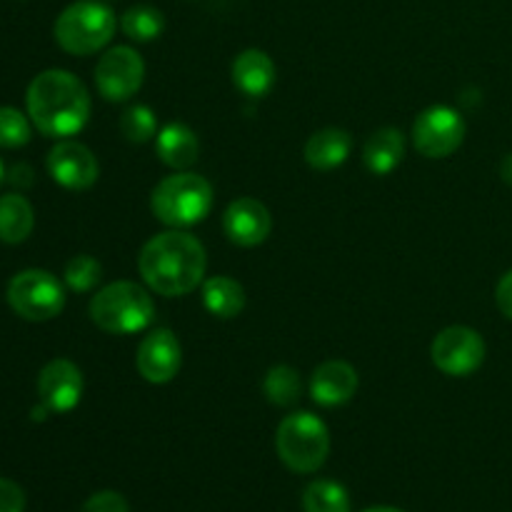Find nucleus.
Instances as JSON below:
<instances>
[{
	"label": "nucleus",
	"mask_w": 512,
	"mask_h": 512,
	"mask_svg": "<svg viewBox=\"0 0 512 512\" xmlns=\"http://www.w3.org/2000/svg\"><path fill=\"white\" fill-rule=\"evenodd\" d=\"M208 255L195 235L183 230H165L143 245L138 270L145 285L165 298L188 295L203 283Z\"/></svg>",
	"instance_id": "nucleus-1"
},
{
	"label": "nucleus",
	"mask_w": 512,
	"mask_h": 512,
	"mask_svg": "<svg viewBox=\"0 0 512 512\" xmlns=\"http://www.w3.org/2000/svg\"><path fill=\"white\" fill-rule=\"evenodd\" d=\"M30 123L48 138H70L80 133L90 118V95L78 75L68 70H43L25 93Z\"/></svg>",
	"instance_id": "nucleus-2"
},
{
	"label": "nucleus",
	"mask_w": 512,
	"mask_h": 512,
	"mask_svg": "<svg viewBox=\"0 0 512 512\" xmlns=\"http://www.w3.org/2000/svg\"><path fill=\"white\" fill-rule=\"evenodd\" d=\"M90 320L113 335L143 333L155 320V303L145 288L130 280L105 285L90 300Z\"/></svg>",
	"instance_id": "nucleus-3"
},
{
	"label": "nucleus",
	"mask_w": 512,
	"mask_h": 512,
	"mask_svg": "<svg viewBox=\"0 0 512 512\" xmlns=\"http://www.w3.org/2000/svg\"><path fill=\"white\" fill-rule=\"evenodd\" d=\"M213 208V185L198 173L180 170L155 185L150 210L160 223L170 228H190L208 218Z\"/></svg>",
	"instance_id": "nucleus-4"
},
{
	"label": "nucleus",
	"mask_w": 512,
	"mask_h": 512,
	"mask_svg": "<svg viewBox=\"0 0 512 512\" xmlns=\"http://www.w3.org/2000/svg\"><path fill=\"white\" fill-rule=\"evenodd\" d=\"M275 450L285 468L293 473H315L323 468L330 455V433L318 415L300 410L283 418V423L278 425Z\"/></svg>",
	"instance_id": "nucleus-5"
},
{
	"label": "nucleus",
	"mask_w": 512,
	"mask_h": 512,
	"mask_svg": "<svg viewBox=\"0 0 512 512\" xmlns=\"http://www.w3.org/2000/svg\"><path fill=\"white\" fill-rule=\"evenodd\" d=\"M118 20L108 5L98 0H78L55 20V40L70 55H93L113 40Z\"/></svg>",
	"instance_id": "nucleus-6"
},
{
	"label": "nucleus",
	"mask_w": 512,
	"mask_h": 512,
	"mask_svg": "<svg viewBox=\"0 0 512 512\" xmlns=\"http://www.w3.org/2000/svg\"><path fill=\"white\" fill-rule=\"evenodd\" d=\"M8 305L30 323L53 320L65 308L63 283L48 270H23L8 283Z\"/></svg>",
	"instance_id": "nucleus-7"
},
{
	"label": "nucleus",
	"mask_w": 512,
	"mask_h": 512,
	"mask_svg": "<svg viewBox=\"0 0 512 512\" xmlns=\"http://www.w3.org/2000/svg\"><path fill=\"white\" fill-rule=\"evenodd\" d=\"M430 358L440 373L450 378H465L483 365L485 340L478 330L468 325H450L435 335L430 345Z\"/></svg>",
	"instance_id": "nucleus-8"
},
{
	"label": "nucleus",
	"mask_w": 512,
	"mask_h": 512,
	"mask_svg": "<svg viewBox=\"0 0 512 512\" xmlns=\"http://www.w3.org/2000/svg\"><path fill=\"white\" fill-rule=\"evenodd\" d=\"M465 120L448 105L425 108L413 123V145L425 158H448L463 145Z\"/></svg>",
	"instance_id": "nucleus-9"
},
{
	"label": "nucleus",
	"mask_w": 512,
	"mask_h": 512,
	"mask_svg": "<svg viewBox=\"0 0 512 512\" xmlns=\"http://www.w3.org/2000/svg\"><path fill=\"white\" fill-rule=\"evenodd\" d=\"M145 78V63L138 55V50L128 45L110 48L108 53L100 55L95 65V85L100 95L110 103H123L130 100L140 90Z\"/></svg>",
	"instance_id": "nucleus-10"
},
{
	"label": "nucleus",
	"mask_w": 512,
	"mask_h": 512,
	"mask_svg": "<svg viewBox=\"0 0 512 512\" xmlns=\"http://www.w3.org/2000/svg\"><path fill=\"white\" fill-rule=\"evenodd\" d=\"M180 363H183V348L173 330L155 328L140 340L138 353H135V368L148 383H170L180 373Z\"/></svg>",
	"instance_id": "nucleus-11"
},
{
	"label": "nucleus",
	"mask_w": 512,
	"mask_h": 512,
	"mask_svg": "<svg viewBox=\"0 0 512 512\" xmlns=\"http://www.w3.org/2000/svg\"><path fill=\"white\" fill-rule=\"evenodd\" d=\"M45 165H48L50 178L63 185L65 190L93 188L100 175V165L93 150L75 140H60L58 145H53Z\"/></svg>",
	"instance_id": "nucleus-12"
},
{
	"label": "nucleus",
	"mask_w": 512,
	"mask_h": 512,
	"mask_svg": "<svg viewBox=\"0 0 512 512\" xmlns=\"http://www.w3.org/2000/svg\"><path fill=\"white\" fill-rule=\"evenodd\" d=\"M38 395L40 403L50 413H70V410L78 408L80 398H83V373L78 370V365L65 358L50 360L40 370Z\"/></svg>",
	"instance_id": "nucleus-13"
},
{
	"label": "nucleus",
	"mask_w": 512,
	"mask_h": 512,
	"mask_svg": "<svg viewBox=\"0 0 512 512\" xmlns=\"http://www.w3.org/2000/svg\"><path fill=\"white\" fill-rule=\"evenodd\" d=\"M223 230L230 243L240 248H255L265 243L273 230V218L270 210L255 198H238L225 208Z\"/></svg>",
	"instance_id": "nucleus-14"
},
{
	"label": "nucleus",
	"mask_w": 512,
	"mask_h": 512,
	"mask_svg": "<svg viewBox=\"0 0 512 512\" xmlns=\"http://www.w3.org/2000/svg\"><path fill=\"white\" fill-rule=\"evenodd\" d=\"M358 370L345 360H328L318 365L310 378V395L323 408H338L358 393Z\"/></svg>",
	"instance_id": "nucleus-15"
},
{
	"label": "nucleus",
	"mask_w": 512,
	"mask_h": 512,
	"mask_svg": "<svg viewBox=\"0 0 512 512\" xmlns=\"http://www.w3.org/2000/svg\"><path fill=\"white\" fill-rule=\"evenodd\" d=\"M275 63L265 50H243L233 60V83L248 98H263L275 85Z\"/></svg>",
	"instance_id": "nucleus-16"
},
{
	"label": "nucleus",
	"mask_w": 512,
	"mask_h": 512,
	"mask_svg": "<svg viewBox=\"0 0 512 512\" xmlns=\"http://www.w3.org/2000/svg\"><path fill=\"white\" fill-rule=\"evenodd\" d=\"M353 153V138L343 128H323L305 143V160L313 170H335Z\"/></svg>",
	"instance_id": "nucleus-17"
},
{
	"label": "nucleus",
	"mask_w": 512,
	"mask_h": 512,
	"mask_svg": "<svg viewBox=\"0 0 512 512\" xmlns=\"http://www.w3.org/2000/svg\"><path fill=\"white\" fill-rule=\"evenodd\" d=\"M155 153L168 168L188 170L198 160V135L185 123H168L165 128H160L158 140H155Z\"/></svg>",
	"instance_id": "nucleus-18"
},
{
	"label": "nucleus",
	"mask_w": 512,
	"mask_h": 512,
	"mask_svg": "<svg viewBox=\"0 0 512 512\" xmlns=\"http://www.w3.org/2000/svg\"><path fill=\"white\" fill-rule=\"evenodd\" d=\"M405 155V138L398 128H380L365 140L363 163L373 175H390Z\"/></svg>",
	"instance_id": "nucleus-19"
},
{
	"label": "nucleus",
	"mask_w": 512,
	"mask_h": 512,
	"mask_svg": "<svg viewBox=\"0 0 512 512\" xmlns=\"http://www.w3.org/2000/svg\"><path fill=\"white\" fill-rule=\"evenodd\" d=\"M33 205L20 193L0 195V243L18 245L33 233Z\"/></svg>",
	"instance_id": "nucleus-20"
},
{
	"label": "nucleus",
	"mask_w": 512,
	"mask_h": 512,
	"mask_svg": "<svg viewBox=\"0 0 512 512\" xmlns=\"http://www.w3.org/2000/svg\"><path fill=\"white\" fill-rule=\"evenodd\" d=\"M203 305L215 318H238L245 308V290L238 280L215 275L203 283Z\"/></svg>",
	"instance_id": "nucleus-21"
},
{
	"label": "nucleus",
	"mask_w": 512,
	"mask_h": 512,
	"mask_svg": "<svg viewBox=\"0 0 512 512\" xmlns=\"http://www.w3.org/2000/svg\"><path fill=\"white\" fill-rule=\"evenodd\" d=\"M120 28L130 40L138 43H150V40L160 38L165 30V18L158 8L153 5H133L120 18Z\"/></svg>",
	"instance_id": "nucleus-22"
},
{
	"label": "nucleus",
	"mask_w": 512,
	"mask_h": 512,
	"mask_svg": "<svg viewBox=\"0 0 512 512\" xmlns=\"http://www.w3.org/2000/svg\"><path fill=\"white\" fill-rule=\"evenodd\" d=\"M305 512H350V495L335 480H315L303 490Z\"/></svg>",
	"instance_id": "nucleus-23"
},
{
	"label": "nucleus",
	"mask_w": 512,
	"mask_h": 512,
	"mask_svg": "<svg viewBox=\"0 0 512 512\" xmlns=\"http://www.w3.org/2000/svg\"><path fill=\"white\" fill-rule=\"evenodd\" d=\"M263 390L273 405H280V408L295 405L300 400V390H303L300 373L295 368H290V365H275L265 375Z\"/></svg>",
	"instance_id": "nucleus-24"
},
{
	"label": "nucleus",
	"mask_w": 512,
	"mask_h": 512,
	"mask_svg": "<svg viewBox=\"0 0 512 512\" xmlns=\"http://www.w3.org/2000/svg\"><path fill=\"white\" fill-rule=\"evenodd\" d=\"M65 285L75 293H88L103 278V265L93 258V255H75L65 265Z\"/></svg>",
	"instance_id": "nucleus-25"
},
{
	"label": "nucleus",
	"mask_w": 512,
	"mask_h": 512,
	"mask_svg": "<svg viewBox=\"0 0 512 512\" xmlns=\"http://www.w3.org/2000/svg\"><path fill=\"white\" fill-rule=\"evenodd\" d=\"M120 133L130 143H148L158 133V118L148 105H130L120 118Z\"/></svg>",
	"instance_id": "nucleus-26"
},
{
	"label": "nucleus",
	"mask_w": 512,
	"mask_h": 512,
	"mask_svg": "<svg viewBox=\"0 0 512 512\" xmlns=\"http://www.w3.org/2000/svg\"><path fill=\"white\" fill-rule=\"evenodd\" d=\"M30 123L18 108H0V148H23L30 143Z\"/></svg>",
	"instance_id": "nucleus-27"
},
{
	"label": "nucleus",
	"mask_w": 512,
	"mask_h": 512,
	"mask_svg": "<svg viewBox=\"0 0 512 512\" xmlns=\"http://www.w3.org/2000/svg\"><path fill=\"white\" fill-rule=\"evenodd\" d=\"M80 512H130V508L128 500L120 493H115V490H100V493L90 495V498L85 500Z\"/></svg>",
	"instance_id": "nucleus-28"
},
{
	"label": "nucleus",
	"mask_w": 512,
	"mask_h": 512,
	"mask_svg": "<svg viewBox=\"0 0 512 512\" xmlns=\"http://www.w3.org/2000/svg\"><path fill=\"white\" fill-rule=\"evenodd\" d=\"M0 512H25L23 488L8 478H0Z\"/></svg>",
	"instance_id": "nucleus-29"
},
{
	"label": "nucleus",
	"mask_w": 512,
	"mask_h": 512,
	"mask_svg": "<svg viewBox=\"0 0 512 512\" xmlns=\"http://www.w3.org/2000/svg\"><path fill=\"white\" fill-rule=\"evenodd\" d=\"M495 303H498L500 313L508 320H512V270H508V273L500 278L498 288H495Z\"/></svg>",
	"instance_id": "nucleus-30"
},
{
	"label": "nucleus",
	"mask_w": 512,
	"mask_h": 512,
	"mask_svg": "<svg viewBox=\"0 0 512 512\" xmlns=\"http://www.w3.org/2000/svg\"><path fill=\"white\" fill-rule=\"evenodd\" d=\"M500 173H503L505 183H510V185H512V153L508 155V158L503 160V168H500Z\"/></svg>",
	"instance_id": "nucleus-31"
},
{
	"label": "nucleus",
	"mask_w": 512,
	"mask_h": 512,
	"mask_svg": "<svg viewBox=\"0 0 512 512\" xmlns=\"http://www.w3.org/2000/svg\"><path fill=\"white\" fill-rule=\"evenodd\" d=\"M363 512H405V510H398V508H390V505H378V508H368Z\"/></svg>",
	"instance_id": "nucleus-32"
},
{
	"label": "nucleus",
	"mask_w": 512,
	"mask_h": 512,
	"mask_svg": "<svg viewBox=\"0 0 512 512\" xmlns=\"http://www.w3.org/2000/svg\"><path fill=\"white\" fill-rule=\"evenodd\" d=\"M5 178H8V175H5V165H3V160H0V188H3Z\"/></svg>",
	"instance_id": "nucleus-33"
}]
</instances>
